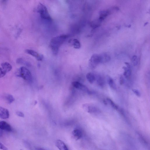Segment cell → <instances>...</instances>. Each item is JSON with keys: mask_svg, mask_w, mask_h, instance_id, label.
<instances>
[{"mask_svg": "<svg viewBox=\"0 0 150 150\" xmlns=\"http://www.w3.org/2000/svg\"><path fill=\"white\" fill-rule=\"evenodd\" d=\"M69 35L63 34L53 38L50 43V47L53 54L56 55L58 54L59 49L63 43L68 38Z\"/></svg>", "mask_w": 150, "mask_h": 150, "instance_id": "1", "label": "cell"}, {"mask_svg": "<svg viewBox=\"0 0 150 150\" xmlns=\"http://www.w3.org/2000/svg\"><path fill=\"white\" fill-rule=\"evenodd\" d=\"M37 11L42 19L49 21H52V18L49 13L48 9L44 5L39 3L38 5Z\"/></svg>", "mask_w": 150, "mask_h": 150, "instance_id": "2", "label": "cell"}, {"mask_svg": "<svg viewBox=\"0 0 150 150\" xmlns=\"http://www.w3.org/2000/svg\"><path fill=\"white\" fill-rule=\"evenodd\" d=\"M16 76L22 78L28 81H31L32 79L31 72L27 68L22 67L19 68L16 72Z\"/></svg>", "mask_w": 150, "mask_h": 150, "instance_id": "3", "label": "cell"}, {"mask_svg": "<svg viewBox=\"0 0 150 150\" xmlns=\"http://www.w3.org/2000/svg\"><path fill=\"white\" fill-rule=\"evenodd\" d=\"M101 61L100 55L96 54H94L92 56L89 60V67L91 69H95L98 65L101 63Z\"/></svg>", "mask_w": 150, "mask_h": 150, "instance_id": "4", "label": "cell"}, {"mask_svg": "<svg viewBox=\"0 0 150 150\" xmlns=\"http://www.w3.org/2000/svg\"><path fill=\"white\" fill-rule=\"evenodd\" d=\"M25 52L35 57L38 61H42L43 59V56L42 55L33 50L27 49L25 51Z\"/></svg>", "mask_w": 150, "mask_h": 150, "instance_id": "5", "label": "cell"}, {"mask_svg": "<svg viewBox=\"0 0 150 150\" xmlns=\"http://www.w3.org/2000/svg\"><path fill=\"white\" fill-rule=\"evenodd\" d=\"M72 85L76 88L86 92L89 94L92 93L86 86L79 82H74L72 83Z\"/></svg>", "mask_w": 150, "mask_h": 150, "instance_id": "6", "label": "cell"}, {"mask_svg": "<svg viewBox=\"0 0 150 150\" xmlns=\"http://www.w3.org/2000/svg\"><path fill=\"white\" fill-rule=\"evenodd\" d=\"M83 107L87 112L90 113H99L100 111L97 107L92 105H84Z\"/></svg>", "mask_w": 150, "mask_h": 150, "instance_id": "7", "label": "cell"}, {"mask_svg": "<svg viewBox=\"0 0 150 150\" xmlns=\"http://www.w3.org/2000/svg\"><path fill=\"white\" fill-rule=\"evenodd\" d=\"M0 129L7 132H11L12 129L9 123L5 121H0Z\"/></svg>", "mask_w": 150, "mask_h": 150, "instance_id": "8", "label": "cell"}, {"mask_svg": "<svg viewBox=\"0 0 150 150\" xmlns=\"http://www.w3.org/2000/svg\"><path fill=\"white\" fill-rule=\"evenodd\" d=\"M9 113L8 110L2 107H0V118L6 119L9 118Z\"/></svg>", "mask_w": 150, "mask_h": 150, "instance_id": "9", "label": "cell"}, {"mask_svg": "<svg viewBox=\"0 0 150 150\" xmlns=\"http://www.w3.org/2000/svg\"><path fill=\"white\" fill-rule=\"evenodd\" d=\"M55 145L59 150H69L65 144L61 140H57L56 142Z\"/></svg>", "mask_w": 150, "mask_h": 150, "instance_id": "10", "label": "cell"}, {"mask_svg": "<svg viewBox=\"0 0 150 150\" xmlns=\"http://www.w3.org/2000/svg\"><path fill=\"white\" fill-rule=\"evenodd\" d=\"M96 75V80L97 85L99 87H103L105 85L104 79L100 75Z\"/></svg>", "mask_w": 150, "mask_h": 150, "instance_id": "11", "label": "cell"}, {"mask_svg": "<svg viewBox=\"0 0 150 150\" xmlns=\"http://www.w3.org/2000/svg\"><path fill=\"white\" fill-rule=\"evenodd\" d=\"M72 134L76 140H78L81 138L83 135L82 131L78 129L74 130L72 132Z\"/></svg>", "mask_w": 150, "mask_h": 150, "instance_id": "12", "label": "cell"}, {"mask_svg": "<svg viewBox=\"0 0 150 150\" xmlns=\"http://www.w3.org/2000/svg\"><path fill=\"white\" fill-rule=\"evenodd\" d=\"M2 68L7 73L10 71L12 69V66L9 63L6 62L2 63L1 64Z\"/></svg>", "mask_w": 150, "mask_h": 150, "instance_id": "13", "label": "cell"}, {"mask_svg": "<svg viewBox=\"0 0 150 150\" xmlns=\"http://www.w3.org/2000/svg\"><path fill=\"white\" fill-rule=\"evenodd\" d=\"M86 77L88 82L91 84L93 83L96 80L95 75L91 73H87Z\"/></svg>", "mask_w": 150, "mask_h": 150, "instance_id": "14", "label": "cell"}, {"mask_svg": "<svg viewBox=\"0 0 150 150\" xmlns=\"http://www.w3.org/2000/svg\"><path fill=\"white\" fill-rule=\"evenodd\" d=\"M107 81L110 87L114 90L117 89V85L114 81L113 79L109 76L107 77Z\"/></svg>", "mask_w": 150, "mask_h": 150, "instance_id": "15", "label": "cell"}, {"mask_svg": "<svg viewBox=\"0 0 150 150\" xmlns=\"http://www.w3.org/2000/svg\"><path fill=\"white\" fill-rule=\"evenodd\" d=\"M100 56L101 59V63H106L108 62L110 60L111 57L108 54L105 53Z\"/></svg>", "mask_w": 150, "mask_h": 150, "instance_id": "16", "label": "cell"}, {"mask_svg": "<svg viewBox=\"0 0 150 150\" xmlns=\"http://www.w3.org/2000/svg\"><path fill=\"white\" fill-rule=\"evenodd\" d=\"M124 71L123 75L126 78H129L131 74V67H123V68Z\"/></svg>", "mask_w": 150, "mask_h": 150, "instance_id": "17", "label": "cell"}, {"mask_svg": "<svg viewBox=\"0 0 150 150\" xmlns=\"http://www.w3.org/2000/svg\"><path fill=\"white\" fill-rule=\"evenodd\" d=\"M109 11L107 10L102 11L100 13V17L99 20L100 21H102L105 17L109 14Z\"/></svg>", "mask_w": 150, "mask_h": 150, "instance_id": "18", "label": "cell"}, {"mask_svg": "<svg viewBox=\"0 0 150 150\" xmlns=\"http://www.w3.org/2000/svg\"><path fill=\"white\" fill-rule=\"evenodd\" d=\"M72 45L74 48L77 49H79L81 47V45L79 41L77 39H73L72 41Z\"/></svg>", "mask_w": 150, "mask_h": 150, "instance_id": "19", "label": "cell"}, {"mask_svg": "<svg viewBox=\"0 0 150 150\" xmlns=\"http://www.w3.org/2000/svg\"><path fill=\"white\" fill-rule=\"evenodd\" d=\"M107 101L109 103L110 105L114 109L117 110L119 108L118 106L111 99L107 98Z\"/></svg>", "mask_w": 150, "mask_h": 150, "instance_id": "20", "label": "cell"}, {"mask_svg": "<svg viewBox=\"0 0 150 150\" xmlns=\"http://www.w3.org/2000/svg\"><path fill=\"white\" fill-rule=\"evenodd\" d=\"M5 98L8 103L9 104L12 103L15 101V99L13 97L10 95H7L5 96Z\"/></svg>", "mask_w": 150, "mask_h": 150, "instance_id": "21", "label": "cell"}, {"mask_svg": "<svg viewBox=\"0 0 150 150\" xmlns=\"http://www.w3.org/2000/svg\"><path fill=\"white\" fill-rule=\"evenodd\" d=\"M132 62L134 66L137 65L138 62V60L137 57L136 55L133 56L132 58Z\"/></svg>", "mask_w": 150, "mask_h": 150, "instance_id": "22", "label": "cell"}, {"mask_svg": "<svg viewBox=\"0 0 150 150\" xmlns=\"http://www.w3.org/2000/svg\"><path fill=\"white\" fill-rule=\"evenodd\" d=\"M7 73L4 71L1 67H0V78L4 77Z\"/></svg>", "mask_w": 150, "mask_h": 150, "instance_id": "23", "label": "cell"}, {"mask_svg": "<svg viewBox=\"0 0 150 150\" xmlns=\"http://www.w3.org/2000/svg\"><path fill=\"white\" fill-rule=\"evenodd\" d=\"M132 91L133 93L138 97H140L141 96V94L140 91L137 89H133Z\"/></svg>", "mask_w": 150, "mask_h": 150, "instance_id": "24", "label": "cell"}, {"mask_svg": "<svg viewBox=\"0 0 150 150\" xmlns=\"http://www.w3.org/2000/svg\"><path fill=\"white\" fill-rule=\"evenodd\" d=\"M0 149L2 150H8V148L1 142H0Z\"/></svg>", "mask_w": 150, "mask_h": 150, "instance_id": "25", "label": "cell"}, {"mask_svg": "<svg viewBox=\"0 0 150 150\" xmlns=\"http://www.w3.org/2000/svg\"><path fill=\"white\" fill-rule=\"evenodd\" d=\"M16 114L18 116L24 117V114L23 113L20 111H17L16 112Z\"/></svg>", "mask_w": 150, "mask_h": 150, "instance_id": "26", "label": "cell"}, {"mask_svg": "<svg viewBox=\"0 0 150 150\" xmlns=\"http://www.w3.org/2000/svg\"><path fill=\"white\" fill-rule=\"evenodd\" d=\"M124 83V79L123 77L121 76L120 78V85H122Z\"/></svg>", "mask_w": 150, "mask_h": 150, "instance_id": "27", "label": "cell"}, {"mask_svg": "<svg viewBox=\"0 0 150 150\" xmlns=\"http://www.w3.org/2000/svg\"><path fill=\"white\" fill-rule=\"evenodd\" d=\"M103 103H104V104L105 105H107V101H106L105 100H103Z\"/></svg>", "mask_w": 150, "mask_h": 150, "instance_id": "28", "label": "cell"}, {"mask_svg": "<svg viewBox=\"0 0 150 150\" xmlns=\"http://www.w3.org/2000/svg\"><path fill=\"white\" fill-rule=\"evenodd\" d=\"M3 134V132L0 129V137L2 136Z\"/></svg>", "mask_w": 150, "mask_h": 150, "instance_id": "29", "label": "cell"}, {"mask_svg": "<svg viewBox=\"0 0 150 150\" xmlns=\"http://www.w3.org/2000/svg\"><path fill=\"white\" fill-rule=\"evenodd\" d=\"M37 150H44L43 149L39 148H37Z\"/></svg>", "mask_w": 150, "mask_h": 150, "instance_id": "30", "label": "cell"}, {"mask_svg": "<svg viewBox=\"0 0 150 150\" xmlns=\"http://www.w3.org/2000/svg\"><path fill=\"white\" fill-rule=\"evenodd\" d=\"M20 150H22V149H21Z\"/></svg>", "mask_w": 150, "mask_h": 150, "instance_id": "31", "label": "cell"}]
</instances>
